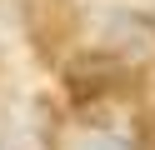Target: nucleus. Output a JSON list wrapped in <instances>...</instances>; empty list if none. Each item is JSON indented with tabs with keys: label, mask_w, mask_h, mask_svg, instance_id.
<instances>
[{
	"label": "nucleus",
	"mask_w": 155,
	"mask_h": 150,
	"mask_svg": "<svg viewBox=\"0 0 155 150\" xmlns=\"http://www.w3.org/2000/svg\"><path fill=\"white\" fill-rule=\"evenodd\" d=\"M60 150H130V140L120 135V130H110V125H70L60 135Z\"/></svg>",
	"instance_id": "obj_2"
},
{
	"label": "nucleus",
	"mask_w": 155,
	"mask_h": 150,
	"mask_svg": "<svg viewBox=\"0 0 155 150\" xmlns=\"http://www.w3.org/2000/svg\"><path fill=\"white\" fill-rule=\"evenodd\" d=\"M100 55H110L120 70L150 65L155 60V20L130 15V10H115L105 20V30H100Z\"/></svg>",
	"instance_id": "obj_1"
}]
</instances>
